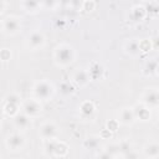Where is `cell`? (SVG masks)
<instances>
[{
	"label": "cell",
	"mask_w": 159,
	"mask_h": 159,
	"mask_svg": "<svg viewBox=\"0 0 159 159\" xmlns=\"http://www.w3.org/2000/svg\"><path fill=\"white\" fill-rule=\"evenodd\" d=\"M76 57H77V52L75 47L67 42H61L56 45V47L53 48L52 60L55 66L60 68H66L71 66L76 61Z\"/></svg>",
	"instance_id": "6da1fadb"
},
{
	"label": "cell",
	"mask_w": 159,
	"mask_h": 159,
	"mask_svg": "<svg viewBox=\"0 0 159 159\" xmlns=\"http://www.w3.org/2000/svg\"><path fill=\"white\" fill-rule=\"evenodd\" d=\"M56 93V88L53 86V83L50 80H39L34 83L32 88H31V94L34 98L39 99L40 102H45V101H50L53 98Z\"/></svg>",
	"instance_id": "7a4b0ae2"
},
{
	"label": "cell",
	"mask_w": 159,
	"mask_h": 159,
	"mask_svg": "<svg viewBox=\"0 0 159 159\" xmlns=\"http://www.w3.org/2000/svg\"><path fill=\"white\" fill-rule=\"evenodd\" d=\"M21 103H22V98L20 94L17 93H9L5 98H4V104L1 107V111L5 116L12 118L15 117L20 109H21Z\"/></svg>",
	"instance_id": "3957f363"
},
{
	"label": "cell",
	"mask_w": 159,
	"mask_h": 159,
	"mask_svg": "<svg viewBox=\"0 0 159 159\" xmlns=\"http://www.w3.org/2000/svg\"><path fill=\"white\" fill-rule=\"evenodd\" d=\"M22 29L21 19L16 15H9L4 17L0 22V30L6 36H15L17 35Z\"/></svg>",
	"instance_id": "277c9868"
},
{
	"label": "cell",
	"mask_w": 159,
	"mask_h": 159,
	"mask_svg": "<svg viewBox=\"0 0 159 159\" xmlns=\"http://www.w3.org/2000/svg\"><path fill=\"white\" fill-rule=\"evenodd\" d=\"M26 145V138L22 132H14L5 138V147L10 153H19L24 150Z\"/></svg>",
	"instance_id": "5b68a950"
},
{
	"label": "cell",
	"mask_w": 159,
	"mask_h": 159,
	"mask_svg": "<svg viewBox=\"0 0 159 159\" xmlns=\"http://www.w3.org/2000/svg\"><path fill=\"white\" fill-rule=\"evenodd\" d=\"M42 102H40L39 99L31 97V98H27V99H22V103H21V109L20 112L25 113L26 116H29L30 118H37L41 116L42 113Z\"/></svg>",
	"instance_id": "8992f818"
},
{
	"label": "cell",
	"mask_w": 159,
	"mask_h": 159,
	"mask_svg": "<svg viewBox=\"0 0 159 159\" xmlns=\"http://www.w3.org/2000/svg\"><path fill=\"white\" fill-rule=\"evenodd\" d=\"M142 104L148 107L150 111L157 109L159 107V91L157 87H147L143 93L140 94V101Z\"/></svg>",
	"instance_id": "52a82bcc"
},
{
	"label": "cell",
	"mask_w": 159,
	"mask_h": 159,
	"mask_svg": "<svg viewBox=\"0 0 159 159\" xmlns=\"http://www.w3.org/2000/svg\"><path fill=\"white\" fill-rule=\"evenodd\" d=\"M46 45V36L40 30H34L26 37V47L30 51H39Z\"/></svg>",
	"instance_id": "ba28073f"
},
{
	"label": "cell",
	"mask_w": 159,
	"mask_h": 159,
	"mask_svg": "<svg viewBox=\"0 0 159 159\" xmlns=\"http://www.w3.org/2000/svg\"><path fill=\"white\" fill-rule=\"evenodd\" d=\"M58 134H60V129L53 120H46V122L41 123L39 127V137L42 140L57 139Z\"/></svg>",
	"instance_id": "9c48e42d"
},
{
	"label": "cell",
	"mask_w": 159,
	"mask_h": 159,
	"mask_svg": "<svg viewBox=\"0 0 159 159\" xmlns=\"http://www.w3.org/2000/svg\"><path fill=\"white\" fill-rule=\"evenodd\" d=\"M148 14H147V10L144 7L143 4H137V5H133L128 14H127V20L132 24H139L142 21H144L147 19Z\"/></svg>",
	"instance_id": "30bf717a"
},
{
	"label": "cell",
	"mask_w": 159,
	"mask_h": 159,
	"mask_svg": "<svg viewBox=\"0 0 159 159\" xmlns=\"http://www.w3.org/2000/svg\"><path fill=\"white\" fill-rule=\"evenodd\" d=\"M119 124L122 125H125V127H130L133 125L137 119H135V116H134V112H133V107H122L118 113H117V118Z\"/></svg>",
	"instance_id": "8fae6325"
},
{
	"label": "cell",
	"mask_w": 159,
	"mask_h": 159,
	"mask_svg": "<svg viewBox=\"0 0 159 159\" xmlns=\"http://www.w3.org/2000/svg\"><path fill=\"white\" fill-rule=\"evenodd\" d=\"M123 52L132 58H138L142 55V51L139 47V39H135V37L127 39L123 42Z\"/></svg>",
	"instance_id": "7c38bea8"
},
{
	"label": "cell",
	"mask_w": 159,
	"mask_h": 159,
	"mask_svg": "<svg viewBox=\"0 0 159 159\" xmlns=\"http://www.w3.org/2000/svg\"><path fill=\"white\" fill-rule=\"evenodd\" d=\"M71 81L73 82V84L76 87H86L89 82H91V78H89V75L87 72V68H77L72 77H71Z\"/></svg>",
	"instance_id": "4fadbf2b"
},
{
	"label": "cell",
	"mask_w": 159,
	"mask_h": 159,
	"mask_svg": "<svg viewBox=\"0 0 159 159\" xmlns=\"http://www.w3.org/2000/svg\"><path fill=\"white\" fill-rule=\"evenodd\" d=\"M87 72L89 75L91 81H99V80H103L106 68L102 63H99L97 61H92L87 67Z\"/></svg>",
	"instance_id": "5bb4252c"
},
{
	"label": "cell",
	"mask_w": 159,
	"mask_h": 159,
	"mask_svg": "<svg viewBox=\"0 0 159 159\" xmlns=\"http://www.w3.org/2000/svg\"><path fill=\"white\" fill-rule=\"evenodd\" d=\"M78 112H80V116L82 119L91 120L96 116V106L92 101H88V99L83 101L78 107Z\"/></svg>",
	"instance_id": "9a60e30c"
},
{
	"label": "cell",
	"mask_w": 159,
	"mask_h": 159,
	"mask_svg": "<svg viewBox=\"0 0 159 159\" xmlns=\"http://www.w3.org/2000/svg\"><path fill=\"white\" fill-rule=\"evenodd\" d=\"M31 120H32V118H30L29 116H26V114L22 113V112H19L15 117H12L14 125H15V128H16L17 130H20V132H25V130L30 129L31 125H32Z\"/></svg>",
	"instance_id": "2e32d148"
},
{
	"label": "cell",
	"mask_w": 159,
	"mask_h": 159,
	"mask_svg": "<svg viewBox=\"0 0 159 159\" xmlns=\"http://www.w3.org/2000/svg\"><path fill=\"white\" fill-rule=\"evenodd\" d=\"M101 140L102 139L99 138V135H87L82 140V148L88 152H99V149L102 148Z\"/></svg>",
	"instance_id": "e0dca14e"
},
{
	"label": "cell",
	"mask_w": 159,
	"mask_h": 159,
	"mask_svg": "<svg viewBox=\"0 0 159 159\" xmlns=\"http://www.w3.org/2000/svg\"><path fill=\"white\" fill-rule=\"evenodd\" d=\"M20 7L22 9L24 12L30 14V15H35L42 10L41 0H21Z\"/></svg>",
	"instance_id": "ac0fdd59"
},
{
	"label": "cell",
	"mask_w": 159,
	"mask_h": 159,
	"mask_svg": "<svg viewBox=\"0 0 159 159\" xmlns=\"http://www.w3.org/2000/svg\"><path fill=\"white\" fill-rule=\"evenodd\" d=\"M158 68H159V65H158V60L157 58L147 60L144 62V65H143L142 75L144 77H155L158 75Z\"/></svg>",
	"instance_id": "d6986e66"
},
{
	"label": "cell",
	"mask_w": 159,
	"mask_h": 159,
	"mask_svg": "<svg viewBox=\"0 0 159 159\" xmlns=\"http://www.w3.org/2000/svg\"><path fill=\"white\" fill-rule=\"evenodd\" d=\"M143 157L144 158H149V159H157L159 157V144L155 140L148 142L143 145Z\"/></svg>",
	"instance_id": "ffe728a7"
},
{
	"label": "cell",
	"mask_w": 159,
	"mask_h": 159,
	"mask_svg": "<svg viewBox=\"0 0 159 159\" xmlns=\"http://www.w3.org/2000/svg\"><path fill=\"white\" fill-rule=\"evenodd\" d=\"M133 112H134V116H135L137 120L148 122L150 119V109L148 107H145L144 104H142L140 102L133 107Z\"/></svg>",
	"instance_id": "44dd1931"
},
{
	"label": "cell",
	"mask_w": 159,
	"mask_h": 159,
	"mask_svg": "<svg viewBox=\"0 0 159 159\" xmlns=\"http://www.w3.org/2000/svg\"><path fill=\"white\" fill-rule=\"evenodd\" d=\"M68 154V145L62 142V140H56V144H55V149H53V155L52 158H62V157H66Z\"/></svg>",
	"instance_id": "7402d4cb"
},
{
	"label": "cell",
	"mask_w": 159,
	"mask_h": 159,
	"mask_svg": "<svg viewBox=\"0 0 159 159\" xmlns=\"http://www.w3.org/2000/svg\"><path fill=\"white\" fill-rule=\"evenodd\" d=\"M76 86L73 84V82L71 80H65L60 83V92L63 96H72L76 92Z\"/></svg>",
	"instance_id": "603a6c76"
},
{
	"label": "cell",
	"mask_w": 159,
	"mask_h": 159,
	"mask_svg": "<svg viewBox=\"0 0 159 159\" xmlns=\"http://www.w3.org/2000/svg\"><path fill=\"white\" fill-rule=\"evenodd\" d=\"M143 5H144V7L147 10L148 16H157L158 15L159 5H158V1L157 0H144Z\"/></svg>",
	"instance_id": "cb8c5ba5"
},
{
	"label": "cell",
	"mask_w": 159,
	"mask_h": 159,
	"mask_svg": "<svg viewBox=\"0 0 159 159\" xmlns=\"http://www.w3.org/2000/svg\"><path fill=\"white\" fill-rule=\"evenodd\" d=\"M41 5H42V10H47V11H55L60 6L58 0H41Z\"/></svg>",
	"instance_id": "d4e9b609"
},
{
	"label": "cell",
	"mask_w": 159,
	"mask_h": 159,
	"mask_svg": "<svg viewBox=\"0 0 159 159\" xmlns=\"http://www.w3.org/2000/svg\"><path fill=\"white\" fill-rule=\"evenodd\" d=\"M139 47H140V51L142 53H145V52H149L152 50V41L149 39H139Z\"/></svg>",
	"instance_id": "484cf974"
},
{
	"label": "cell",
	"mask_w": 159,
	"mask_h": 159,
	"mask_svg": "<svg viewBox=\"0 0 159 159\" xmlns=\"http://www.w3.org/2000/svg\"><path fill=\"white\" fill-rule=\"evenodd\" d=\"M94 9H96V1H94V0H83L81 11L91 12V11H93Z\"/></svg>",
	"instance_id": "4316f807"
},
{
	"label": "cell",
	"mask_w": 159,
	"mask_h": 159,
	"mask_svg": "<svg viewBox=\"0 0 159 159\" xmlns=\"http://www.w3.org/2000/svg\"><path fill=\"white\" fill-rule=\"evenodd\" d=\"M106 128H107V129H109L112 133H116V132L118 130V128H119V123H118V120H117V119H111V120H108V122H107Z\"/></svg>",
	"instance_id": "83f0119b"
},
{
	"label": "cell",
	"mask_w": 159,
	"mask_h": 159,
	"mask_svg": "<svg viewBox=\"0 0 159 159\" xmlns=\"http://www.w3.org/2000/svg\"><path fill=\"white\" fill-rule=\"evenodd\" d=\"M11 58V51L9 48H1L0 50V60L1 61H9Z\"/></svg>",
	"instance_id": "f1b7e54d"
},
{
	"label": "cell",
	"mask_w": 159,
	"mask_h": 159,
	"mask_svg": "<svg viewBox=\"0 0 159 159\" xmlns=\"http://www.w3.org/2000/svg\"><path fill=\"white\" fill-rule=\"evenodd\" d=\"M82 2H83V0H70V7H71L72 10L81 11Z\"/></svg>",
	"instance_id": "f546056e"
},
{
	"label": "cell",
	"mask_w": 159,
	"mask_h": 159,
	"mask_svg": "<svg viewBox=\"0 0 159 159\" xmlns=\"http://www.w3.org/2000/svg\"><path fill=\"white\" fill-rule=\"evenodd\" d=\"M98 135H99V138H101V139H111V138L113 137V133H112L109 129L104 128V129H102V130H101V133H99Z\"/></svg>",
	"instance_id": "4dcf8cb0"
},
{
	"label": "cell",
	"mask_w": 159,
	"mask_h": 159,
	"mask_svg": "<svg viewBox=\"0 0 159 159\" xmlns=\"http://www.w3.org/2000/svg\"><path fill=\"white\" fill-rule=\"evenodd\" d=\"M5 10H6V1L5 0H0V15L4 14Z\"/></svg>",
	"instance_id": "1f68e13d"
},
{
	"label": "cell",
	"mask_w": 159,
	"mask_h": 159,
	"mask_svg": "<svg viewBox=\"0 0 159 159\" xmlns=\"http://www.w3.org/2000/svg\"><path fill=\"white\" fill-rule=\"evenodd\" d=\"M2 114H4V113H2V111H1V108H0V119L2 118Z\"/></svg>",
	"instance_id": "d6a6232c"
},
{
	"label": "cell",
	"mask_w": 159,
	"mask_h": 159,
	"mask_svg": "<svg viewBox=\"0 0 159 159\" xmlns=\"http://www.w3.org/2000/svg\"><path fill=\"white\" fill-rule=\"evenodd\" d=\"M0 129H1V119H0Z\"/></svg>",
	"instance_id": "836d02e7"
}]
</instances>
